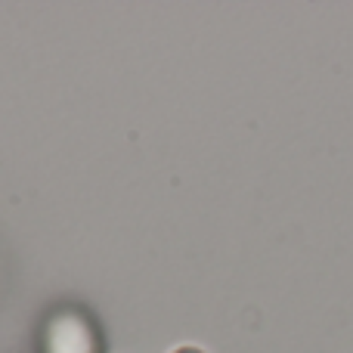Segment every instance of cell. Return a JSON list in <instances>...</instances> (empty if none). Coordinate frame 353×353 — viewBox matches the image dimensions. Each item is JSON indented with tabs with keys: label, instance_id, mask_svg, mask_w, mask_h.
<instances>
[{
	"label": "cell",
	"instance_id": "cell-1",
	"mask_svg": "<svg viewBox=\"0 0 353 353\" xmlns=\"http://www.w3.org/2000/svg\"><path fill=\"white\" fill-rule=\"evenodd\" d=\"M41 353H103V338L81 310H56L43 325Z\"/></svg>",
	"mask_w": 353,
	"mask_h": 353
},
{
	"label": "cell",
	"instance_id": "cell-2",
	"mask_svg": "<svg viewBox=\"0 0 353 353\" xmlns=\"http://www.w3.org/2000/svg\"><path fill=\"white\" fill-rule=\"evenodd\" d=\"M171 353H205V350H199V347H176Z\"/></svg>",
	"mask_w": 353,
	"mask_h": 353
}]
</instances>
